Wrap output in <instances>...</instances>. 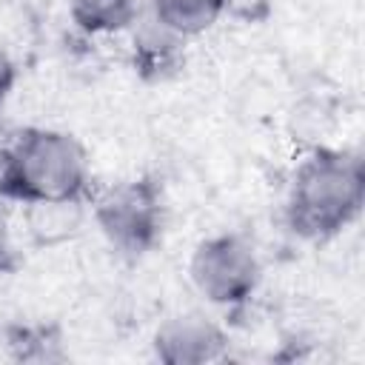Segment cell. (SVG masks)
Segmentation results:
<instances>
[{"mask_svg":"<svg viewBox=\"0 0 365 365\" xmlns=\"http://www.w3.org/2000/svg\"><path fill=\"white\" fill-rule=\"evenodd\" d=\"M362 200V160L351 151L319 148L297 165L285 200V217L294 234L322 242L345 231L359 217Z\"/></svg>","mask_w":365,"mask_h":365,"instance_id":"cell-2","label":"cell"},{"mask_svg":"<svg viewBox=\"0 0 365 365\" xmlns=\"http://www.w3.org/2000/svg\"><path fill=\"white\" fill-rule=\"evenodd\" d=\"M0 163H3V148H0Z\"/></svg>","mask_w":365,"mask_h":365,"instance_id":"cell-11","label":"cell"},{"mask_svg":"<svg viewBox=\"0 0 365 365\" xmlns=\"http://www.w3.org/2000/svg\"><path fill=\"white\" fill-rule=\"evenodd\" d=\"M14 262V245H11V231H9V220L6 211L0 208V277L11 268Z\"/></svg>","mask_w":365,"mask_h":365,"instance_id":"cell-10","label":"cell"},{"mask_svg":"<svg viewBox=\"0 0 365 365\" xmlns=\"http://www.w3.org/2000/svg\"><path fill=\"white\" fill-rule=\"evenodd\" d=\"M188 277L205 302L217 308H240L257 294L262 262L245 237L214 234L194 248L188 259Z\"/></svg>","mask_w":365,"mask_h":365,"instance_id":"cell-4","label":"cell"},{"mask_svg":"<svg viewBox=\"0 0 365 365\" xmlns=\"http://www.w3.org/2000/svg\"><path fill=\"white\" fill-rule=\"evenodd\" d=\"M88 160L83 145L57 128H23L3 151L0 197L23 205L83 202L88 194Z\"/></svg>","mask_w":365,"mask_h":365,"instance_id":"cell-1","label":"cell"},{"mask_svg":"<svg viewBox=\"0 0 365 365\" xmlns=\"http://www.w3.org/2000/svg\"><path fill=\"white\" fill-rule=\"evenodd\" d=\"M68 14L86 34H117L140 20V0H68Z\"/></svg>","mask_w":365,"mask_h":365,"instance_id":"cell-8","label":"cell"},{"mask_svg":"<svg viewBox=\"0 0 365 365\" xmlns=\"http://www.w3.org/2000/svg\"><path fill=\"white\" fill-rule=\"evenodd\" d=\"M91 220L114 251L123 257H143L163 237V194L148 177L123 180L94 200Z\"/></svg>","mask_w":365,"mask_h":365,"instance_id":"cell-3","label":"cell"},{"mask_svg":"<svg viewBox=\"0 0 365 365\" xmlns=\"http://www.w3.org/2000/svg\"><path fill=\"white\" fill-rule=\"evenodd\" d=\"M134 29V66L143 74L151 77H163L168 71H174L182 60V37L171 34L168 29H163L154 17H148L140 29Z\"/></svg>","mask_w":365,"mask_h":365,"instance_id":"cell-7","label":"cell"},{"mask_svg":"<svg viewBox=\"0 0 365 365\" xmlns=\"http://www.w3.org/2000/svg\"><path fill=\"white\" fill-rule=\"evenodd\" d=\"M151 348L154 356L165 365H205L225 356L228 334L214 317L200 311H182L160 322Z\"/></svg>","mask_w":365,"mask_h":365,"instance_id":"cell-5","label":"cell"},{"mask_svg":"<svg viewBox=\"0 0 365 365\" xmlns=\"http://www.w3.org/2000/svg\"><path fill=\"white\" fill-rule=\"evenodd\" d=\"M228 0H151V17L171 34L200 37L222 17Z\"/></svg>","mask_w":365,"mask_h":365,"instance_id":"cell-6","label":"cell"},{"mask_svg":"<svg viewBox=\"0 0 365 365\" xmlns=\"http://www.w3.org/2000/svg\"><path fill=\"white\" fill-rule=\"evenodd\" d=\"M14 80H17V66H14V60H11V54L0 46V103L11 94V88H14Z\"/></svg>","mask_w":365,"mask_h":365,"instance_id":"cell-9","label":"cell"}]
</instances>
